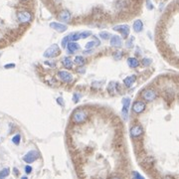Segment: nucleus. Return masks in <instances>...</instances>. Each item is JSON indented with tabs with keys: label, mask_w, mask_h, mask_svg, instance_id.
Returning <instances> with one entry per match:
<instances>
[{
	"label": "nucleus",
	"mask_w": 179,
	"mask_h": 179,
	"mask_svg": "<svg viewBox=\"0 0 179 179\" xmlns=\"http://www.w3.org/2000/svg\"><path fill=\"white\" fill-rule=\"evenodd\" d=\"M50 27H51V28H53L54 30L60 32V33H63V32H65V31L67 30V26H66V25L61 24V23H58V22L50 23Z\"/></svg>",
	"instance_id": "10"
},
{
	"label": "nucleus",
	"mask_w": 179,
	"mask_h": 179,
	"mask_svg": "<svg viewBox=\"0 0 179 179\" xmlns=\"http://www.w3.org/2000/svg\"><path fill=\"white\" fill-rule=\"evenodd\" d=\"M130 100L128 98H124L122 100V114H124V120H128V108H130Z\"/></svg>",
	"instance_id": "9"
},
{
	"label": "nucleus",
	"mask_w": 179,
	"mask_h": 179,
	"mask_svg": "<svg viewBox=\"0 0 179 179\" xmlns=\"http://www.w3.org/2000/svg\"><path fill=\"white\" fill-rule=\"evenodd\" d=\"M72 118L75 124H83V122H86L87 118H88V112L85 111V110L78 109L77 111L74 112V114H73V116H72Z\"/></svg>",
	"instance_id": "1"
},
{
	"label": "nucleus",
	"mask_w": 179,
	"mask_h": 179,
	"mask_svg": "<svg viewBox=\"0 0 179 179\" xmlns=\"http://www.w3.org/2000/svg\"><path fill=\"white\" fill-rule=\"evenodd\" d=\"M141 98L146 102H152L156 98V93L151 89L144 90L141 94Z\"/></svg>",
	"instance_id": "5"
},
{
	"label": "nucleus",
	"mask_w": 179,
	"mask_h": 179,
	"mask_svg": "<svg viewBox=\"0 0 179 179\" xmlns=\"http://www.w3.org/2000/svg\"><path fill=\"white\" fill-rule=\"evenodd\" d=\"M132 41H134V38L130 39V40H128V45H126V46H128V48H130V47L132 46Z\"/></svg>",
	"instance_id": "35"
},
{
	"label": "nucleus",
	"mask_w": 179,
	"mask_h": 179,
	"mask_svg": "<svg viewBox=\"0 0 179 179\" xmlns=\"http://www.w3.org/2000/svg\"><path fill=\"white\" fill-rule=\"evenodd\" d=\"M142 132H143V130L140 126H134L130 128V136L134 137V138L140 136V135L142 134Z\"/></svg>",
	"instance_id": "11"
},
{
	"label": "nucleus",
	"mask_w": 179,
	"mask_h": 179,
	"mask_svg": "<svg viewBox=\"0 0 179 179\" xmlns=\"http://www.w3.org/2000/svg\"><path fill=\"white\" fill-rule=\"evenodd\" d=\"M122 57V52H120V51H118L114 54V58L116 60H120Z\"/></svg>",
	"instance_id": "26"
},
{
	"label": "nucleus",
	"mask_w": 179,
	"mask_h": 179,
	"mask_svg": "<svg viewBox=\"0 0 179 179\" xmlns=\"http://www.w3.org/2000/svg\"><path fill=\"white\" fill-rule=\"evenodd\" d=\"M22 1H28V0H22Z\"/></svg>",
	"instance_id": "38"
},
{
	"label": "nucleus",
	"mask_w": 179,
	"mask_h": 179,
	"mask_svg": "<svg viewBox=\"0 0 179 179\" xmlns=\"http://www.w3.org/2000/svg\"><path fill=\"white\" fill-rule=\"evenodd\" d=\"M14 173H15V175H18V169L17 168H14Z\"/></svg>",
	"instance_id": "37"
},
{
	"label": "nucleus",
	"mask_w": 179,
	"mask_h": 179,
	"mask_svg": "<svg viewBox=\"0 0 179 179\" xmlns=\"http://www.w3.org/2000/svg\"><path fill=\"white\" fill-rule=\"evenodd\" d=\"M145 110V104L143 103L142 101H137L135 102L132 106V111H134L135 114H140Z\"/></svg>",
	"instance_id": "8"
},
{
	"label": "nucleus",
	"mask_w": 179,
	"mask_h": 179,
	"mask_svg": "<svg viewBox=\"0 0 179 179\" xmlns=\"http://www.w3.org/2000/svg\"><path fill=\"white\" fill-rule=\"evenodd\" d=\"M135 80H136V77H135L134 75H132V76H130V77H128V78L124 79V84L126 85L128 88H130V87L132 86V84H134Z\"/></svg>",
	"instance_id": "13"
},
{
	"label": "nucleus",
	"mask_w": 179,
	"mask_h": 179,
	"mask_svg": "<svg viewBox=\"0 0 179 179\" xmlns=\"http://www.w3.org/2000/svg\"><path fill=\"white\" fill-rule=\"evenodd\" d=\"M60 48L57 44H53L52 46H50L44 53V57L45 58H54L56 56H58L60 54Z\"/></svg>",
	"instance_id": "2"
},
{
	"label": "nucleus",
	"mask_w": 179,
	"mask_h": 179,
	"mask_svg": "<svg viewBox=\"0 0 179 179\" xmlns=\"http://www.w3.org/2000/svg\"><path fill=\"white\" fill-rule=\"evenodd\" d=\"M40 154L37 150H30L29 152H27L26 154L23 157V160H24L26 163H32L34 162L36 159H38Z\"/></svg>",
	"instance_id": "4"
},
{
	"label": "nucleus",
	"mask_w": 179,
	"mask_h": 179,
	"mask_svg": "<svg viewBox=\"0 0 179 179\" xmlns=\"http://www.w3.org/2000/svg\"><path fill=\"white\" fill-rule=\"evenodd\" d=\"M75 63H76L77 65H83V64L85 63L84 57H82V56H77V57L75 58Z\"/></svg>",
	"instance_id": "22"
},
{
	"label": "nucleus",
	"mask_w": 179,
	"mask_h": 179,
	"mask_svg": "<svg viewBox=\"0 0 179 179\" xmlns=\"http://www.w3.org/2000/svg\"><path fill=\"white\" fill-rule=\"evenodd\" d=\"M78 49H79V45L77 44V43L71 42L68 44V51L70 52V53H74V52H76Z\"/></svg>",
	"instance_id": "17"
},
{
	"label": "nucleus",
	"mask_w": 179,
	"mask_h": 179,
	"mask_svg": "<svg viewBox=\"0 0 179 179\" xmlns=\"http://www.w3.org/2000/svg\"><path fill=\"white\" fill-rule=\"evenodd\" d=\"M92 35V32H90V31H85V32L83 33H80V38H87V37L91 36Z\"/></svg>",
	"instance_id": "25"
},
{
	"label": "nucleus",
	"mask_w": 179,
	"mask_h": 179,
	"mask_svg": "<svg viewBox=\"0 0 179 179\" xmlns=\"http://www.w3.org/2000/svg\"><path fill=\"white\" fill-rule=\"evenodd\" d=\"M143 29V23L141 20H136V21H134V30L135 31V32L139 33L141 32Z\"/></svg>",
	"instance_id": "15"
},
{
	"label": "nucleus",
	"mask_w": 179,
	"mask_h": 179,
	"mask_svg": "<svg viewBox=\"0 0 179 179\" xmlns=\"http://www.w3.org/2000/svg\"><path fill=\"white\" fill-rule=\"evenodd\" d=\"M116 88H118V83L112 82L111 84L109 85V87H108V90H109V92L112 95H114V93H116Z\"/></svg>",
	"instance_id": "19"
},
{
	"label": "nucleus",
	"mask_w": 179,
	"mask_h": 179,
	"mask_svg": "<svg viewBox=\"0 0 179 179\" xmlns=\"http://www.w3.org/2000/svg\"><path fill=\"white\" fill-rule=\"evenodd\" d=\"M69 40H70V36L65 37V38L63 39V41H62V46H63V47H66V46H67V43H68Z\"/></svg>",
	"instance_id": "28"
},
{
	"label": "nucleus",
	"mask_w": 179,
	"mask_h": 179,
	"mask_svg": "<svg viewBox=\"0 0 179 179\" xmlns=\"http://www.w3.org/2000/svg\"><path fill=\"white\" fill-rule=\"evenodd\" d=\"M79 97H80V95H74V98H73V101H74V103H78L79 102Z\"/></svg>",
	"instance_id": "33"
},
{
	"label": "nucleus",
	"mask_w": 179,
	"mask_h": 179,
	"mask_svg": "<svg viewBox=\"0 0 179 179\" xmlns=\"http://www.w3.org/2000/svg\"><path fill=\"white\" fill-rule=\"evenodd\" d=\"M111 45L112 47H120L122 46V40L118 36H112L111 39Z\"/></svg>",
	"instance_id": "14"
},
{
	"label": "nucleus",
	"mask_w": 179,
	"mask_h": 179,
	"mask_svg": "<svg viewBox=\"0 0 179 179\" xmlns=\"http://www.w3.org/2000/svg\"><path fill=\"white\" fill-rule=\"evenodd\" d=\"M15 67V64H7V65L4 66V68L5 69H12Z\"/></svg>",
	"instance_id": "34"
},
{
	"label": "nucleus",
	"mask_w": 179,
	"mask_h": 179,
	"mask_svg": "<svg viewBox=\"0 0 179 179\" xmlns=\"http://www.w3.org/2000/svg\"><path fill=\"white\" fill-rule=\"evenodd\" d=\"M98 44H100L99 42H98V41H92V42H89L88 44L86 45V50H90V49H93L94 47H96V46H97Z\"/></svg>",
	"instance_id": "21"
},
{
	"label": "nucleus",
	"mask_w": 179,
	"mask_h": 179,
	"mask_svg": "<svg viewBox=\"0 0 179 179\" xmlns=\"http://www.w3.org/2000/svg\"><path fill=\"white\" fill-rule=\"evenodd\" d=\"M77 72H78V73H80V74H84V73L86 72V69H85V68H83V67L78 68V69H77Z\"/></svg>",
	"instance_id": "32"
},
{
	"label": "nucleus",
	"mask_w": 179,
	"mask_h": 179,
	"mask_svg": "<svg viewBox=\"0 0 179 179\" xmlns=\"http://www.w3.org/2000/svg\"><path fill=\"white\" fill-rule=\"evenodd\" d=\"M134 177H136V178H142V176L139 175V174L136 173V172H134Z\"/></svg>",
	"instance_id": "36"
},
{
	"label": "nucleus",
	"mask_w": 179,
	"mask_h": 179,
	"mask_svg": "<svg viewBox=\"0 0 179 179\" xmlns=\"http://www.w3.org/2000/svg\"><path fill=\"white\" fill-rule=\"evenodd\" d=\"M25 172H26L27 174L31 173V172H32V167H31L30 165H27L26 167H25Z\"/></svg>",
	"instance_id": "31"
},
{
	"label": "nucleus",
	"mask_w": 179,
	"mask_h": 179,
	"mask_svg": "<svg viewBox=\"0 0 179 179\" xmlns=\"http://www.w3.org/2000/svg\"><path fill=\"white\" fill-rule=\"evenodd\" d=\"M151 63H152V61H151L150 59H146V58H145V59L142 60V65L144 66V67H147V66H149Z\"/></svg>",
	"instance_id": "27"
},
{
	"label": "nucleus",
	"mask_w": 179,
	"mask_h": 179,
	"mask_svg": "<svg viewBox=\"0 0 179 179\" xmlns=\"http://www.w3.org/2000/svg\"><path fill=\"white\" fill-rule=\"evenodd\" d=\"M114 31H118V32L122 33V37L124 39H126L130 35V27L128 25H118V26H114Z\"/></svg>",
	"instance_id": "6"
},
{
	"label": "nucleus",
	"mask_w": 179,
	"mask_h": 179,
	"mask_svg": "<svg viewBox=\"0 0 179 179\" xmlns=\"http://www.w3.org/2000/svg\"><path fill=\"white\" fill-rule=\"evenodd\" d=\"M58 77L60 78V80L63 81L64 83H71L73 81V76L71 73H68L67 71H60L58 73Z\"/></svg>",
	"instance_id": "7"
},
{
	"label": "nucleus",
	"mask_w": 179,
	"mask_h": 179,
	"mask_svg": "<svg viewBox=\"0 0 179 179\" xmlns=\"http://www.w3.org/2000/svg\"><path fill=\"white\" fill-rule=\"evenodd\" d=\"M110 36H111V34H110L109 32H101L100 33V37H101L102 39H105V40H108V39L110 38Z\"/></svg>",
	"instance_id": "24"
},
{
	"label": "nucleus",
	"mask_w": 179,
	"mask_h": 179,
	"mask_svg": "<svg viewBox=\"0 0 179 179\" xmlns=\"http://www.w3.org/2000/svg\"><path fill=\"white\" fill-rule=\"evenodd\" d=\"M146 5H147V9H148V10H152L153 9V5H152V3H151L150 0H147V1H146Z\"/></svg>",
	"instance_id": "30"
},
{
	"label": "nucleus",
	"mask_w": 179,
	"mask_h": 179,
	"mask_svg": "<svg viewBox=\"0 0 179 179\" xmlns=\"http://www.w3.org/2000/svg\"><path fill=\"white\" fill-rule=\"evenodd\" d=\"M33 16L28 11H20L17 13V19L20 23H29L31 22Z\"/></svg>",
	"instance_id": "3"
},
{
	"label": "nucleus",
	"mask_w": 179,
	"mask_h": 179,
	"mask_svg": "<svg viewBox=\"0 0 179 179\" xmlns=\"http://www.w3.org/2000/svg\"><path fill=\"white\" fill-rule=\"evenodd\" d=\"M59 18H60V20H62V21H64V22H69L71 19L70 12L67 11V10H63V11L60 12Z\"/></svg>",
	"instance_id": "12"
},
{
	"label": "nucleus",
	"mask_w": 179,
	"mask_h": 179,
	"mask_svg": "<svg viewBox=\"0 0 179 179\" xmlns=\"http://www.w3.org/2000/svg\"><path fill=\"white\" fill-rule=\"evenodd\" d=\"M0 56H1V52H0Z\"/></svg>",
	"instance_id": "39"
},
{
	"label": "nucleus",
	"mask_w": 179,
	"mask_h": 179,
	"mask_svg": "<svg viewBox=\"0 0 179 179\" xmlns=\"http://www.w3.org/2000/svg\"><path fill=\"white\" fill-rule=\"evenodd\" d=\"M128 65L130 66V68H136L139 66V62L136 58H128Z\"/></svg>",
	"instance_id": "16"
},
{
	"label": "nucleus",
	"mask_w": 179,
	"mask_h": 179,
	"mask_svg": "<svg viewBox=\"0 0 179 179\" xmlns=\"http://www.w3.org/2000/svg\"><path fill=\"white\" fill-rule=\"evenodd\" d=\"M63 66L65 68H67V69H72V67H73L72 60H71L69 57H65L63 59Z\"/></svg>",
	"instance_id": "18"
},
{
	"label": "nucleus",
	"mask_w": 179,
	"mask_h": 179,
	"mask_svg": "<svg viewBox=\"0 0 179 179\" xmlns=\"http://www.w3.org/2000/svg\"><path fill=\"white\" fill-rule=\"evenodd\" d=\"M10 173V169L9 168H4L0 171V178H5L9 175Z\"/></svg>",
	"instance_id": "20"
},
{
	"label": "nucleus",
	"mask_w": 179,
	"mask_h": 179,
	"mask_svg": "<svg viewBox=\"0 0 179 179\" xmlns=\"http://www.w3.org/2000/svg\"><path fill=\"white\" fill-rule=\"evenodd\" d=\"M20 140H21V136H20V134H16L15 136L12 138V142H13L14 144H16V145L19 144Z\"/></svg>",
	"instance_id": "23"
},
{
	"label": "nucleus",
	"mask_w": 179,
	"mask_h": 179,
	"mask_svg": "<svg viewBox=\"0 0 179 179\" xmlns=\"http://www.w3.org/2000/svg\"><path fill=\"white\" fill-rule=\"evenodd\" d=\"M57 103L59 104L61 107H64V106H65V103H64V101H63V98H61V97L57 99Z\"/></svg>",
	"instance_id": "29"
}]
</instances>
